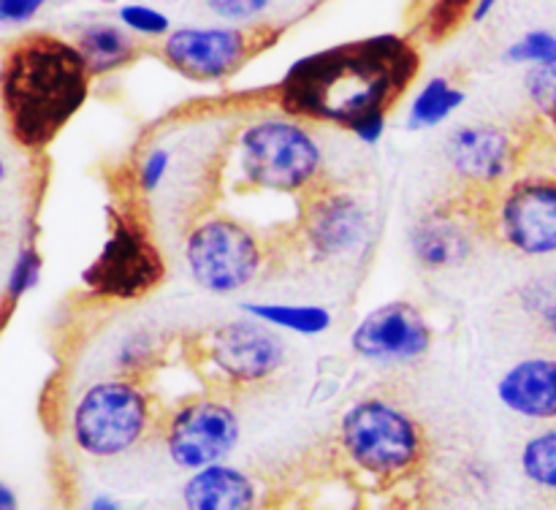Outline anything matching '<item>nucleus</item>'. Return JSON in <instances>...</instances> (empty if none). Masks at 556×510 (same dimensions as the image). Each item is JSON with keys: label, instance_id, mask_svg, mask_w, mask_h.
Wrapping results in <instances>:
<instances>
[{"label": "nucleus", "instance_id": "obj_4", "mask_svg": "<svg viewBox=\"0 0 556 510\" xmlns=\"http://www.w3.org/2000/svg\"><path fill=\"white\" fill-rule=\"evenodd\" d=\"M237 171L264 193L309 195L320 188L324 144L302 119H253L237 136Z\"/></svg>", "mask_w": 556, "mask_h": 510}, {"label": "nucleus", "instance_id": "obj_12", "mask_svg": "<svg viewBox=\"0 0 556 510\" xmlns=\"http://www.w3.org/2000/svg\"><path fill=\"white\" fill-rule=\"evenodd\" d=\"M372 233V212L351 190L318 188L304 199L299 237L315 260L353 255Z\"/></svg>", "mask_w": 556, "mask_h": 510}, {"label": "nucleus", "instance_id": "obj_3", "mask_svg": "<svg viewBox=\"0 0 556 510\" xmlns=\"http://www.w3.org/2000/svg\"><path fill=\"white\" fill-rule=\"evenodd\" d=\"M337 445L348 464L369 481L396 483L427 461V434L413 412L383 396L348 405L337 423Z\"/></svg>", "mask_w": 556, "mask_h": 510}, {"label": "nucleus", "instance_id": "obj_5", "mask_svg": "<svg viewBox=\"0 0 556 510\" xmlns=\"http://www.w3.org/2000/svg\"><path fill=\"white\" fill-rule=\"evenodd\" d=\"M155 423V405L139 378H101L71 407V439L87 459L109 461L139 448Z\"/></svg>", "mask_w": 556, "mask_h": 510}, {"label": "nucleus", "instance_id": "obj_24", "mask_svg": "<svg viewBox=\"0 0 556 510\" xmlns=\"http://www.w3.org/2000/svg\"><path fill=\"white\" fill-rule=\"evenodd\" d=\"M521 304L538 320L546 336L556 342V277H538L521 288Z\"/></svg>", "mask_w": 556, "mask_h": 510}, {"label": "nucleus", "instance_id": "obj_28", "mask_svg": "<svg viewBox=\"0 0 556 510\" xmlns=\"http://www.w3.org/2000/svg\"><path fill=\"white\" fill-rule=\"evenodd\" d=\"M206 11L220 16L223 25L253 27L271 9L269 0H206Z\"/></svg>", "mask_w": 556, "mask_h": 510}, {"label": "nucleus", "instance_id": "obj_29", "mask_svg": "<svg viewBox=\"0 0 556 510\" xmlns=\"http://www.w3.org/2000/svg\"><path fill=\"white\" fill-rule=\"evenodd\" d=\"M168 168H172V150L168 146H150V150L144 152V155L139 157V163H136V188H139V193L144 195H152L157 188L163 184V179H166Z\"/></svg>", "mask_w": 556, "mask_h": 510}, {"label": "nucleus", "instance_id": "obj_6", "mask_svg": "<svg viewBox=\"0 0 556 510\" xmlns=\"http://www.w3.org/2000/svg\"><path fill=\"white\" fill-rule=\"evenodd\" d=\"M163 277L166 260L147 222L130 206H112L106 239L81 271L87 291L112 302H136L155 291Z\"/></svg>", "mask_w": 556, "mask_h": 510}, {"label": "nucleus", "instance_id": "obj_21", "mask_svg": "<svg viewBox=\"0 0 556 510\" xmlns=\"http://www.w3.org/2000/svg\"><path fill=\"white\" fill-rule=\"evenodd\" d=\"M519 467L527 483L546 494H556V426H546L527 437Z\"/></svg>", "mask_w": 556, "mask_h": 510}, {"label": "nucleus", "instance_id": "obj_16", "mask_svg": "<svg viewBox=\"0 0 556 510\" xmlns=\"http://www.w3.org/2000/svg\"><path fill=\"white\" fill-rule=\"evenodd\" d=\"M497 399L525 421H556V356H530L516 361L497 380Z\"/></svg>", "mask_w": 556, "mask_h": 510}, {"label": "nucleus", "instance_id": "obj_23", "mask_svg": "<svg viewBox=\"0 0 556 510\" xmlns=\"http://www.w3.org/2000/svg\"><path fill=\"white\" fill-rule=\"evenodd\" d=\"M157 350H161V342L155 340L152 331L147 329L134 331V334H128L123 342H119L114 364H117V369L125 374V378H139L144 369H152Z\"/></svg>", "mask_w": 556, "mask_h": 510}, {"label": "nucleus", "instance_id": "obj_7", "mask_svg": "<svg viewBox=\"0 0 556 510\" xmlns=\"http://www.w3.org/2000/svg\"><path fill=\"white\" fill-rule=\"evenodd\" d=\"M185 269L193 285L215 296H231L253 285L266 264L264 242L231 215L201 217L185 233Z\"/></svg>", "mask_w": 556, "mask_h": 510}, {"label": "nucleus", "instance_id": "obj_19", "mask_svg": "<svg viewBox=\"0 0 556 510\" xmlns=\"http://www.w3.org/2000/svg\"><path fill=\"white\" fill-rule=\"evenodd\" d=\"M242 313L255 318L258 323L269 326L275 331H291L302 336L326 334L334 323L331 313L318 304H282V302H248L242 304Z\"/></svg>", "mask_w": 556, "mask_h": 510}, {"label": "nucleus", "instance_id": "obj_30", "mask_svg": "<svg viewBox=\"0 0 556 510\" xmlns=\"http://www.w3.org/2000/svg\"><path fill=\"white\" fill-rule=\"evenodd\" d=\"M470 16V3H454V0H440V3L429 5L427 16V36L429 38H445L459 27L462 20Z\"/></svg>", "mask_w": 556, "mask_h": 510}, {"label": "nucleus", "instance_id": "obj_9", "mask_svg": "<svg viewBox=\"0 0 556 510\" xmlns=\"http://www.w3.org/2000/svg\"><path fill=\"white\" fill-rule=\"evenodd\" d=\"M199 353L226 385L255 388L286 367L288 345L280 331L244 315L206 329L199 340Z\"/></svg>", "mask_w": 556, "mask_h": 510}, {"label": "nucleus", "instance_id": "obj_35", "mask_svg": "<svg viewBox=\"0 0 556 510\" xmlns=\"http://www.w3.org/2000/svg\"><path fill=\"white\" fill-rule=\"evenodd\" d=\"M5 174H9V171H5V161H3V155H0V182L5 179Z\"/></svg>", "mask_w": 556, "mask_h": 510}, {"label": "nucleus", "instance_id": "obj_13", "mask_svg": "<svg viewBox=\"0 0 556 510\" xmlns=\"http://www.w3.org/2000/svg\"><path fill=\"white\" fill-rule=\"evenodd\" d=\"M434 331L427 315L410 302H389L364 315L351 334V350L380 367L416 364L432 350Z\"/></svg>", "mask_w": 556, "mask_h": 510}, {"label": "nucleus", "instance_id": "obj_2", "mask_svg": "<svg viewBox=\"0 0 556 510\" xmlns=\"http://www.w3.org/2000/svg\"><path fill=\"white\" fill-rule=\"evenodd\" d=\"M90 65L74 41L30 33L0 60V109L14 144L41 152L81 112L92 90Z\"/></svg>", "mask_w": 556, "mask_h": 510}, {"label": "nucleus", "instance_id": "obj_22", "mask_svg": "<svg viewBox=\"0 0 556 510\" xmlns=\"http://www.w3.org/2000/svg\"><path fill=\"white\" fill-rule=\"evenodd\" d=\"M505 63L510 65H556V33L552 30H527L505 49Z\"/></svg>", "mask_w": 556, "mask_h": 510}, {"label": "nucleus", "instance_id": "obj_18", "mask_svg": "<svg viewBox=\"0 0 556 510\" xmlns=\"http://www.w3.org/2000/svg\"><path fill=\"white\" fill-rule=\"evenodd\" d=\"M76 49L90 65L92 76H106L114 71H123L125 65L139 58L141 47L139 38L130 36L119 22L92 20L76 30L74 36Z\"/></svg>", "mask_w": 556, "mask_h": 510}, {"label": "nucleus", "instance_id": "obj_25", "mask_svg": "<svg viewBox=\"0 0 556 510\" xmlns=\"http://www.w3.org/2000/svg\"><path fill=\"white\" fill-rule=\"evenodd\" d=\"M41 271H43V258H41V250L36 244H25L20 247L16 253L14 264H11L9 277H5V298L11 304L22 302L33 288L41 282Z\"/></svg>", "mask_w": 556, "mask_h": 510}, {"label": "nucleus", "instance_id": "obj_26", "mask_svg": "<svg viewBox=\"0 0 556 510\" xmlns=\"http://www.w3.org/2000/svg\"><path fill=\"white\" fill-rule=\"evenodd\" d=\"M117 22L136 38H166L174 30L172 20L155 5L147 3H125L119 5Z\"/></svg>", "mask_w": 556, "mask_h": 510}, {"label": "nucleus", "instance_id": "obj_11", "mask_svg": "<svg viewBox=\"0 0 556 510\" xmlns=\"http://www.w3.org/2000/svg\"><path fill=\"white\" fill-rule=\"evenodd\" d=\"M494 233L527 258L556 253V179H510L494 206Z\"/></svg>", "mask_w": 556, "mask_h": 510}, {"label": "nucleus", "instance_id": "obj_1", "mask_svg": "<svg viewBox=\"0 0 556 510\" xmlns=\"http://www.w3.org/2000/svg\"><path fill=\"white\" fill-rule=\"evenodd\" d=\"M421 74V52L410 36L342 41L293 60L277 85L286 117L348 130L362 144L383 139L396 103Z\"/></svg>", "mask_w": 556, "mask_h": 510}, {"label": "nucleus", "instance_id": "obj_31", "mask_svg": "<svg viewBox=\"0 0 556 510\" xmlns=\"http://www.w3.org/2000/svg\"><path fill=\"white\" fill-rule=\"evenodd\" d=\"M41 0H0V30L27 25L41 14Z\"/></svg>", "mask_w": 556, "mask_h": 510}, {"label": "nucleus", "instance_id": "obj_8", "mask_svg": "<svg viewBox=\"0 0 556 510\" xmlns=\"http://www.w3.org/2000/svg\"><path fill=\"white\" fill-rule=\"evenodd\" d=\"M161 439L168 461L190 475L231 459L242 443V418L223 396H195L168 412Z\"/></svg>", "mask_w": 556, "mask_h": 510}, {"label": "nucleus", "instance_id": "obj_20", "mask_svg": "<svg viewBox=\"0 0 556 510\" xmlns=\"http://www.w3.org/2000/svg\"><path fill=\"white\" fill-rule=\"evenodd\" d=\"M467 101V92L448 76H432L418 87L407 106V130H429L454 117Z\"/></svg>", "mask_w": 556, "mask_h": 510}, {"label": "nucleus", "instance_id": "obj_14", "mask_svg": "<svg viewBox=\"0 0 556 510\" xmlns=\"http://www.w3.org/2000/svg\"><path fill=\"white\" fill-rule=\"evenodd\" d=\"M451 171L476 188H497L516 168L514 136L500 125H456L443 141Z\"/></svg>", "mask_w": 556, "mask_h": 510}, {"label": "nucleus", "instance_id": "obj_17", "mask_svg": "<svg viewBox=\"0 0 556 510\" xmlns=\"http://www.w3.org/2000/svg\"><path fill=\"white\" fill-rule=\"evenodd\" d=\"M182 510H261V486L242 467L215 464L190 472L179 488Z\"/></svg>", "mask_w": 556, "mask_h": 510}, {"label": "nucleus", "instance_id": "obj_34", "mask_svg": "<svg viewBox=\"0 0 556 510\" xmlns=\"http://www.w3.org/2000/svg\"><path fill=\"white\" fill-rule=\"evenodd\" d=\"M0 510H20V497L5 481H0Z\"/></svg>", "mask_w": 556, "mask_h": 510}, {"label": "nucleus", "instance_id": "obj_32", "mask_svg": "<svg viewBox=\"0 0 556 510\" xmlns=\"http://www.w3.org/2000/svg\"><path fill=\"white\" fill-rule=\"evenodd\" d=\"M87 510H125L123 502L112 494H96V497L87 502Z\"/></svg>", "mask_w": 556, "mask_h": 510}, {"label": "nucleus", "instance_id": "obj_33", "mask_svg": "<svg viewBox=\"0 0 556 510\" xmlns=\"http://www.w3.org/2000/svg\"><path fill=\"white\" fill-rule=\"evenodd\" d=\"M494 9H497V3H494V0H476V3H470V16H467V20L486 22V16L492 14Z\"/></svg>", "mask_w": 556, "mask_h": 510}, {"label": "nucleus", "instance_id": "obj_15", "mask_svg": "<svg viewBox=\"0 0 556 510\" xmlns=\"http://www.w3.org/2000/svg\"><path fill=\"white\" fill-rule=\"evenodd\" d=\"M410 250L413 258L429 271L456 269L467 264L476 253V231L465 215L456 209H438L427 212L410 228Z\"/></svg>", "mask_w": 556, "mask_h": 510}, {"label": "nucleus", "instance_id": "obj_10", "mask_svg": "<svg viewBox=\"0 0 556 510\" xmlns=\"http://www.w3.org/2000/svg\"><path fill=\"white\" fill-rule=\"evenodd\" d=\"M269 33L258 25L174 27L161 41V58L185 79L210 85V81H226L228 76L242 71L250 58L269 43Z\"/></svg>", "mask_w": 556, "mask_h": 510}, {"label": "nucleus", "instance_id": "obj_27", "mask_svg": "<svg viewBox=\"0 0 556 510\" xmlns=\"http://www.w3.org/2000/svg\"><path fill=\"white\" fill-rule=\"evenodd\" d=\"M525 90L535 112L556 125V65H541V68L527 71Z\"/></svg>", "mask_w": 556, "mask_h": 510}]
</instances>
